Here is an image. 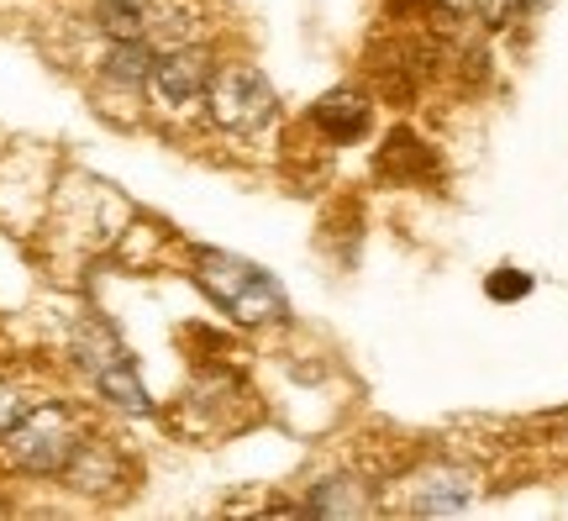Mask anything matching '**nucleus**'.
I'll list each match as a JSON object with an SVG mask.
<instances>
[{"instance_id":"f257e3e1","label":"nucleus","mask_w":568,"mask_h":521,"mask_svg":"<svg viewBox=\"0 0 568 521\" xmlns=\"http://www.w3.org/2000/svg\"><path fill=\"white\" fill-rule=\"evenodd\" d=\"M195 284L237 327H274V321L290 317L280 280L268 269H258L253 259H237V253H222V248H201L195 253Z\"/></svg>"},{"instance_id":"f03ea898","label":"nucleus","mask_w":568,"mask_h":521,"mask_svg":"<svg viewBox=\"0 0 568 521\" xmlns=\"http://www.w3.org/2000/svg\"><path fill=\"white\" fill-rule=\"evenodd\" d=\"M74 448H80L74 411L63 401H38L27 405V417L0 438V463L17 469V474H63Z\"/></svg>"},{"instance_id":"7ed1b4c3","label":"nucleus","mask_w":568,"mask_h":521,"mask_svg":"<svg viewBox=\"0 0 568 521\" xmlns=\"http://www.w3.org/2000/svg\"><path fill=\"white\" fill-rule=\"evenodd\" d=\"M205 106H211V121L222 127V132H264L274 111H280V96H274V84L258 63H222L216 74H211V90H205Z\"/></svg>"},{"instance_id":"20e7f679","label":"nucleus","mask_w":568,"mask_h":521,"mask_svg":"<svg viewBox=\"0 0 568 521\" xmlns=\"http://www.w3.org/2000/svg\"><path fill=\"white\" fill-rule=\"evenodd\" d=\"M211 74H216V59H211L205 48H195V42H184V48H169L163 59H153L148 90H153V101H159V106H169V111H184V106L205 101Z\"/></svg>"},{"instance_id":"39448f33","label":"nucleus","mask_w":568,"mask_h":521,"mask_svg":"<svg viewBox=\"0 0 568 521\" xmlns=\"http://www.w3.org/2000/svg\"><path fill=\"white\" fill-rule=\"evenodd\" d=\"M468 495H474V480H468L464 469H426L422 480H416L410 511L416 517H453V511L468 505Z\"/></svg>"},{"instance_id":"423d86ee","label":"nucleus","mask_w":568,"mask_h":521,"mask_svg":"<svg viewBox=\"0 0 568 521\" xmlns=\"http://www.w3.org/2000/svg\"><path fill=\"white\" fill-rule=\"evenodd\" d=\"M201 32V0H153L142 11V38L163 42V48H184Z\"/></svg>"},{"instance_id":"0eeeda50","label":"nucleus","mask_w":568,"mask_h":521,"mask_svg":"<svg viewBox=\"0 0 568 521\" xmlns=\"http://www.w3.org/2000/svg\"><path fill=\"white\" fill-rule=\"evenodd\" d=\"M316 127H322L332 142H353V138H364V127H368V101H364V90H332V96H322L316 101Z\"/></svg>"},{"instance_id":"6e6552de","label":"nucleus","mask_w":568,"mask_h":521,"mask_svg":"<svg viewBox=\"0 0 568 521\" xmlns=\"http://www.w3.org/2000/svg\"><path fill=\"white\" fill-rule=\"evenodd\" d=\"M74 363H80L84 374L95 380L101 369H111L116 359H126V348H122V338L111 332V321H101V317H84L80 327H74Z\"/></svg>"},{"instance_id":"1a4fd4ad","label":"nucleus","mask_w":568,"mask_h":521,"mask_svg":"<svg viewBox=\"0 0 568 521\" xmlns=\"http://www.w3.org/2000/svg\"><path fill=\"white\" fill-rule=\"evenodd\" d=\"M368 490L358 480H316L311 484V501L301 505L305 517H364L368 511Z\"/></svg>"},{"instance_id":"9d476101","label":"nucleus","mask_w":568,"mask_h":521,"mask_svg":"<svg viewBox=\"0 0 568 521\" xmlns=\"http://www.w3.org/2000/svg\"><path fill=\"white\" fill-rule=\"evenodd\" d=\"M95 390H101L111 405L132 411V417H148V411H153V401H148V390H142V380H138V363H132V353H126V359H116L111 369H101V374H95Z\"/></svg>"},{"instance_id":"9b49d317","label":"nucleus","mask_w":568,"mask_h":521,"mask_svg":"<svg viewBox=\"0 0 568 521\" xmlns=\"http://www.w3.org/2000/svg\"><path fill=\"white\" fill-rule=\"evenodd\" d=\"M101 74L111 84H148V74H153V48H148V38H126V42H111V53H105Z\"/></svg>"},{"instance_id":"f8f14e48","label":"nucleus","mask_w":568,"mask_h":521,"mask_svg":"<svg viewBox=\"0 0 568 521\" xmlns=\"http://www.w3.org/2000/svg\"><path fill=\"white\" fill-rule=\"evenodd\" d=\"M95 27H101L111 42L142 38V11L132 0H95Z\"/></svg>"},{"instance_id":"ddd939ff","label":"nucleus","mask_w":568,"mask_h":521,"mask_svg":"<svg viewBox=\"0 0 568 521\" xmlns=\"http://www.w3.org/2000/svg\"><path fill=\"white\" fill-rule=\"evenodd\" d=\"M485 290H489V301H521V295L531 290V274H516V269H495Z\"/></svg>"},{"instance_id":"4468645a","label":"nucleus","mask_w":568,"mask_h":521,"mask_svg":"<svg viewBox=\"0 0 568 521\" xmlns=\"http://www.w3.org/2000/svg\"><path fill=\"white\" fill-rule=\"evenodd\" d=\"M27 395H21V384H11V380H0V438H6V432H11V427H17L21 417H27Z\"/></svg>"},{"instance_id":"2eb2a0df","label":"nucleus","mask_w":568,"mask_h":521,"mask_svg":"<svg viewBox=\"0 0 568 521\" xmlns=\"http://www.w3.org/2000/svg\"><path fill=\"white\" fill-rule=\"evenodd\" d=\"M510 6H516V11H531V6H537V0H510Z\"/></svg>"}]
</instances>
